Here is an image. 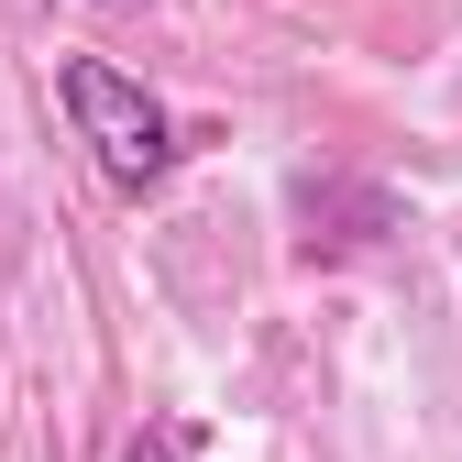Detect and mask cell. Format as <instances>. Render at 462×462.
Returning a JSON list of instances; mask_svg holds the SVG:
<instances>
[{"instance_id": "1", "label": "cell", "mask_w": 462, "mask_h": 462, "mask_svg": "<svg viewBox=\"0 0 462 462\" xmlns=\"http://www.w3.org/2000/svg\"><path fill=\"white\" fill-rule=\"evenodd\" d=\"M55 99H67L78 143L99 154V177L122 199H143V188L177 177V122H165V99L143 78H122L110 55H67V67H55Z\"/></svg>"}, {"instance_id": "2", "label": "cell", "mask_w": 462, "mask_h": 462, "mask_svg": "<svg viewBox=\"0 0 462 462\" xmlns=\"http://www.w3.org/2000/svg\"><path fill=\"white\" fill-rule=\"evenodd\" d=\"M122 462H188V451H177V430H133V440H122Z\"/></svg>"}]
</instances>
